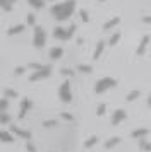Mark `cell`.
<instances>
[{
  "mask_svg": "<svg viewBox=\"0 0 151 152\" xmlns=\"http://www.w3.org/2000/svg\"><path fill=\"white\" fill-rule=\"evenodd\" d=\"M74 9H76V0H65L62 4H55L53 7L50 9V12L57 21H67L72 15Z\"/></svg>",
  "mask_w": 151,
  "mask_h": 152,
  "instance_id": "cell-1",
  "label": "cell"
},
{
  "mask_svg": "<svg viewBox=\"0 0 151 152\" xmlns=\"http://www.w3.org/2000/svg\"><path fill=\"white\" fill-rule=\"evenodd\" d=\"M115 86H117V80L113 77H103V79H100V80L95 84V92L96 94H101V92L112 89V87H115Z\"/></svg>",
  "mask_w": 151,
  "mask_h": 152,
  "instance_id": "cell-2",
  "label": "cell"
},
{
  "mask_svg": "<svg viewBox=\"0 0 151 152\" xmlns=\"http://www.w3.org/2000/svg\"><path fill=\"white\" fill-rule=\"evenodd\" d=\"M74 31H76V24H70L67 29H64L58 26V28L53 29V38L60 39V41H67V39H70L74 36Z\"/></svg>",
  "mask_w": 151,
  "mask_h": 152,
  "instance_id": "cell-3",
  "label": "cell"
},
{
  "mask_svg": "<svg viewBox=\"0 0 151 152\" xmlns=\"http://www.w3.org/2000/svg\"><path fill=\"white\" fill-rule=\"evenodd\" d=\"M58 97H60L62 103H70V101H72V91H70V82H69V79H65V80L62 82L60 89H58Z\"/></svg>",
  "mask_w": 151,
  "mask_h": 152,
  "instance_id": "cell-4",
  "label": "cell"
},
{
  "mask_svg": "<svg viewBox=\"0 0 151 152\" xmlns=\"http://www.w3.org/2000/svg\"><path fill=\"white\" fill-rule=\"evenodd\" d=\"M47 43V33L41 26H34V38H33V45L34 48H43Z\"/></svg>",
  "mask_w": 151,
  "mask_h": 152,
  "instance_id": "cell-5",
  "label": "cell"
},
{
  "mask_svg": "<svg viewBox=\"0 0 151 152\" xmlns=\"http://www.w3.org/2000/svg\"><path fill=\"white\" fill-rule=\"evenodd\" d=\"M50 74H52V65H41L40 70H36L34 74L29 75V80L36 82V80H41V79H47Z\"/></svg>",
  "mask_w": 151,
  "mask_h": 152,
  "instance_id": "cell-6",
  "label": "cell"
},
{
  "mask_svg": "<svg viewBox=\"0 0 151 152\" xmlns=\"http://www.w3.org/2000/svg\"><path fill=\"white\" fill-rule=\"evenodd\" d=\"M31 106H33V101L31 99H27V97H24L22 101H21V110H19V120H24L27 115V111L31 110Z\"/></svg>",
  "mask_w": 151,
  "mask_h": 152,
  "instance_id": "cell-7",
  "label": "cell"
},
{
  "mask_svg": "<svg viewBox=\"0 0 151 152\" xmlns=\"http://www.w3.org/2000/svg\"><path fill=\"white\" fill-rule=\"evenodd\" d=\"M10 132H12L14 135H17L19 138H24V140H31V132H27V130H22V128H19V126H16V125H12L10 126Z\"/></svg>",
  "mask_w": 151,
  "mask_h": 152,
  "instance_id": "cell-8",
  "label": "cell"
},
{
  "mask_svg": "<svg viewBox=\"0 0 151 152\" xmlns=\"http://www.w3.org/2000/svg\"><path fill=\"white\" fill-rule=\"evenodd\" d=\"M148 45H150V36L146 34V36H143V39H141L139 46H137L136 55H137V56H143L144 53H146V48H148Z\"/></svg>",
  "mask_w": 151,
  "mask_h": 152,
  "instance_id": "cell-9",
  "label": "cell"
},
{
  "mask_svg": "<svg viewBox=\"0 0 151 152\" xmlns=\"http://www.w3.org/2000/svg\"><path fill=\"white\" fill-rule=\"evenodd\" d=\"M125 116H127V113H125V110H117L113 115H112V125L115 126V125H118L120 121H124L125 120Z\"/></svg>",
  "mask_w": 151,
  "mask_h": 152,
  "instance_id": "cell-10",
  "label": "cell"
},
{
  "mask_svg": "<svg viewBox=\"0 0 151 152\" xmlns=\"http://www.w3.org/2000/svg\"><path fill=\"white\" fill-rule=\"evenodd\" d=\"M148 133H150V130H148V128H136V130L130 132V137H132V138H137V140H139V138H144L146 135H148Z\"/></svg>",
  "mask_w": 151,
  "mask_h": 152,
  "instance_id": "cell-11",
  "label": "cell"
},
{
  "mask_svg": "<svg viewBox=\"0 0 151 152\" xmlns=\"http://www.w3.org/2000/svg\"><path fill=\"white\" fill-rule=\"evenodd\" d=\"M118 24H120V17H112L110 21H107L103 24V31H110V29H113Z\"/></svg>",
  "mask_w": 151,
  "mask_h": 152,
  "instance_id": "cell-12",
  "label": "cell"
},
{
  "mask_svg": "<svg viewBox=\"0 0 151 152\" xmlns=\"http://www.w3.org/2000/svg\"><path fill=\"white\" fill-rule=\"evenodd\" d=\"M105 45H107L105 41H98V45H96L95 51H93V60H98V58H100V56L103 55V50H105Z\"/></svg>",
  "mask_w": 151,
  "mask_h": 152,
  "instance_id": "cell-13",
  "label": "cell"
},
{
  "mask_svg": "<svg viewBox=\"0 0 151 152\" xmlns=\"http://www.w3.org/2000/svg\"><path fill=\"white\" fill-rule=\"evenodd\" d=\"M24 29H26V26H24V24H16V26H12V28L7 29V34H9V36L19 34V33H22Z\"/></svg>",
  "mask_w": 151,
  "mask_h": 152,
  "instance_id": "cell-14",
  "label": "cell"
},
{
  "mask_svg": "<svg viewBox=\"0 0 151 152\" xmlns=\"http://www.w3.org/2000/svg\"><path fill=\"white\" fill-rule=\"evenodd\" d=\"M62 55H64V50L58 48V46L50 50V58H52V60H58V58H62Z\"/></svg>",
  "mask_w": 151,
  "mask_h": 152,
  "instance_id": "cell-15",
  "label": "cell"
},
{
  "mask_svg": "<svg viewBox=\"0 0 151 152\" xmlns=\"http://www.w3.org/2000/svg\"><path fill=\"white\" fill-rule=\"evenodd\" d=\"M0 140H2V142H5V144H10V142H14L16 138L12 137V133H10V132H0Z\"/></svg>",
  "mask_w": 151,
  "mask_h": 152,
  "instance_id": "cell-16",
  "label": "cell"
},
{
  "mask_svg": "<svg viewBox=\"0 0 151 152\" xmlns=\"http://www.w3.org/2000/svg\"><path fill=\"white\" fill-rule=\"evenodd\" d=\"M118 144H120V137H112L105 142V149H112V147H115Z\"/></svg>",
  "mask_w": 151,
  "mask_h": 152,
  "instance_id": "cell-17",
  "label": "cell"
},
{
  "mask_svg": "<svg viewBox=\"0 0 151 152\" xmlns=\"http://www.w3.org/2000/svg\"><path fill=\"white\" fill-rule=\"evenodd\" d=\"M98 140H100V138L96 137V135H91V137H89L88 140L84 142V149H91L93 145H96V144H98Z\"/></svg>",
  "mask_w": 151,
  "mask_h": 152,
  "instance_id": "cell-18",
  "label": "cell"
},
{
  "mask_svg": "<svg viewBox=\"0 0 151 152\" xmlns=\"http://www.w3.org/2000/svg\"><path fill=\"white\" fill-rule=\"evenodd\" d=\"M139 149L144 152H151V142H146V138H139Z\"/></svg>",
  "mask_w": 151,
  "mask_h": 152,
  "instance_id": "cell-19",
  "label": "cell"
},
{
  "mask_svg": "<svg viewBox=\"0 0 151 152\" xmlns=\"http://www.w3.org/2000/svg\"><path fill=\"white\" fill-rule=\"evenodd\" d=\"M77 70L82 72V74H91V72H93V67L88 65V63H79V65H77Z\"/></svg>",
  "mask_w": 151,
  "mask_h": 152,
  "instance_id": "cell-20",
  "label": "cell"
},
{
  "mask_svg": "<svg viewBox=\"0 0 151 152\" xmlns=\"http://www.w3.org/2000/svg\"><path fill=\"white\" fill-rule=\"evenodd\" d=\"M27 4L33 9H43L45 7V0H27Z\"/></svg>",
  "mask_w": 151,
  "mask_h": 152,
  "instance_id": "cell-21",
  "label": "cell"
},
{
  "mask_svg": "<svg viewBox=\"0 0 151 152\" xmlns=\"http://www.w3.org/2000/svg\"><path fill=\"white\" fill-rule=\"evenodd\" d=\"M141 96V91H130L129 94H127V97H125V99H127V101H129V103H132V101H136L137 97Z\"/></svg>",
  "mask_w": 151,
  "mask_h": 152,
  "instance_id": "cell-22",
  "label": "cell"
},
{
  "mask_svg": "<svg viewBox=\"0 0 151 152\" xmlns=\"http://www.w3.org/2000/svg\"><path fill=\"white\" fill-rule=\"evenodd\" d=\"M118 39H120V33H113V34L110 36L108 45H110V46H115L117 43H118Z\"/></svg>",
  "mask_w": 151,
  "mask_h": 152,
  "instance_id": "cell-23",
  "label": "cell"
},
{
  "mask_svg": "<svg viewBox=\"0 0 151 152\" xmlns=\"http://www.w3.org/2000/svg\"><path fill=\"white\" fill-rule=\"evenodd\" d=\"M43 126H47V128H50V126H58V121H57L55 118H52V120H45V121H43Z\"/></svg>",
  "mask_w": 151,
  "mask_h": 152,
  "instance_id": "cell-24",
  "label": "cell"
},
{
  "mask_svg": "<svg viewBox=\"0 0 151 152\" xmlns=\"http://www.w3.org/2000/svg\"><path fill=\"white\" fill-rule=\"evenodd\" d=\"M7 108H9V99H7V97L0 99V113H5Z\"/></svg>",
  "mask_w": 151,
  "mask_h": 152,
  "instance_id": "cell-25",
  "label": "cell"
},
{
  "mask_svg": "<svg viewBox=\"0 0 151 152\" xmlns=\"http://www.w3.org/2000/svg\"><path fill=\"white\" fill-rule=\"evenodd\" d=\"M4 94H5L7 99H9V97H14V99H16V97L19 96V94H17V91H14V89H5V91H4Z\"/></svg>",
  "mask_w": 151,
  "mask_h": 152,
  "instance_id": "cell-26",
  "label": "cell"
},
{
  "mask_svg": "<svg viewBox=\"0 0 151 152\" xmlns=\"http://www.w3.org/2000/svg\"><path fill=\"white\" fill-rule=\"evenodd\" d=\"M26 22H27V26H36V17H34V14H27L26 15Z\"/></svg>",
  "mask_w": 151,
  "mask_h": 152,
  "instance_id": "cell-27",
  "label": "cell"
},
{
  "mask_svg": "<svg viewBox=\"0 0 151 152\" xmlns=\"http://www.w3.org/2000/svg\"><path fill=\"white\" fill-rule=\"evenodd\" d=\"M105 111H107V104H98V108H96V115L98 116H103L105 115Z\"/></svg>",
  "mask_w": 151,
  "mask_h": 152,
  "instance_id": "cell-28",
  "label": "cell"
},
{
  "mask_svg": "<svg viewBox=\"0 0 151 152\" xmlns=\"http://www.w3.org/2000/svg\"><path fill=\"white\" fill-rule=\"evenodd\" d=\"M10 121V116L7 113H0V125H7Z\"/></svg>",
  "mask_w": 151,
  "mask_h": 152,
  "instance_id": "cell-29",
  "label": "cell"
},
{
  "mask_svg": "<svg viewBox=\"0 0 151 152\" xmlns=\"http://www.w3.org/2000/svg\"><path fill=\"white\" fill-rule=\"evenodd\" d=\"M79 17L82 19V22H88V21H89L88 10H84V9H81V10H79Z\"/></svg>",
  "mask_w": 151,
  "mask_h": 152,
  "instance_id": "cell-30",
  "label": "cell"
},
{
  "mask_svg": "<svg viewBox=\"0 0 151 152\" xmlns=\"http://www.w3.org/2000/svg\"><path fill=\"white\" fill-rule=\"evenodd\" d=\"M60 74H62V75H65V77H72V75H74V72H72V70H70V69H67V67H64V69H62L60 70Z\"/></svg>",
  "mask_w": 151,
  "mask_h": 152,
  "instance_id": "cell-31",
  "label": "cell"
},
{
  "mask_svg": "<svg viewBox=\"0 0 151 152\" xmlns=\"http://www.w3.org/2000/svg\"><path fill=\"white\" fill-rule=\"evenodd\" d=\"M24 147H26V151H27V152H38V151H36V149H34V145L31 144L29 140H27V142H26V145H24Z\"/></svg>",
  "mask_w": 151,
  "mask_h": 152,
  "instance_id": "cell-32",
  "label": "cell"
},
{
  "mask_svg": "<svg viewBox=\"0 0 151 152\" xmlns=\"http://www.w3.org/2000/svg\"><path fill=\"white\" fill-rule=\"evenodd\" d=\"M24 70H26V67H16V69H14V74H16V75H22Z\"/></svg>",
  "mask_w": 151,
  "mask_h": 152,
  "instance_id": "cell-33",
  "label": "cell"
},
{
  "mask_svg": "<svg viewBox=\"0 0 151 152\" xmlns=\"http://www.w3.org/2000/svg\"><path fill=\"white\" fill-rule=\"evenodd\" d=\"M60 116L64 118V120H67V121H74V116H72L70 113H62Z\"/></svg>",
  "mask_w": 151,
  "mask_h": 152,
  "instance_id": "cell-34",
  "label": "cell"
},
{
  "mask_svg": "<svg viewBox=\"0 0 151 152\" xmlns=\"http://www.w3.org/2000/svg\"><path fill=\"white\" fill-rule=\"evenodd\" d=\"M16 2H17V0H0V9H2V7H5L7 4H12V5H14Z\"/></svg>",
  "mask_w": 151,
  "mask_h": 152,
  "instance_id": "cell-35",
  "label": "cell"
},
{
  "mask_svg": "<svg viewBox=\"0 0 151 152\" xmlns=\"http://www.w3.org/2000/svg\"><path fill=\"white\" fill-rule=\"evenodd\" d=\"M27 69H31V70H40L41 65H40V63H27Z\"/></svg>",
  "mask_w": 151,
  "mask_h": 152,
  "instance_id": "cell-36",
  "label": "cell"
},
{
  "mask_svg": "<svg viewBox=\"0 0 151 152\" xmlns=\"http://www.w3.org/2000/svg\"><path fill=\"white\" fill-rule=\"evenodd\" d=\"M143 22H146V24H151V15H144V17H143Z\"/></svg>",
  "mask_w": 151,
  "mask_h": 152,
  "instance_id": "cell-37",
  "label": "cell"
},
{
  "mask_svg": "<svg viewBox=\"0 0 151 152\" xmlns=\"http://www.w3.org/2000/svg\"><path fill=\"white\" fill-rule=\"evenodd\" d=\"M148 106H150V108H151V96L148 97Z\"/></svg>",
  "mask_w": 151,
  "mask_h": 152,
  "instance_id": "cell-38",
  "label": "cell"
},
{
  "mask_svg": "<svg viewBox=\"0 0 151 152\" xmlns=\"http://www.w3.org/2000/svg\"><path fill=\"white\" fill-rule=\"evenodd\" d=\"M100 2H105V0H100Z\"/></svg>",
  "mask_w": 151,
  "mask_h": 152,
  "instance_id": "cell-39",
  "label": "cell"
}]
</instances>
